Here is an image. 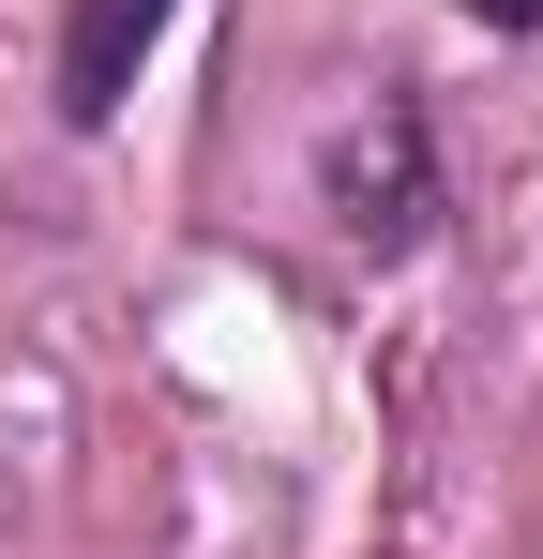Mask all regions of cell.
<instances>
[{
  "mask_svg": "<svg viewBox=\"0 0 543 559\" xmlns=\"http://www.w3.org/2000/svg\"><path fill=\"white\" fill-rule=\"evenodd\" d=\"M333 212H348V242H377V258H408L438 227V167H423V106L408 92H377V121L333 136Z\"/></svg>",
  "mask_w": 543,
  "mask_h": 559,
  "instance_id": "cell-1",
  "label": "cell"
},
{
  "mask_svg": "<svg viewBox=\"0 0 543 559\" xmlns=\"http://www.w3.org/2000/svg\"><path fill=\"white\" fill-rule=\"evenodd\" d=\"M167 15L181 0H76V15H61V121H76V136H106V121L136 106V61L167 46Z\"/></svg>",
  "mask_w": 543,
  "mask_h": 559,
  "instance_id": "cell-2",
  "label": "cell"
},
{
  "mask_svg": "<svg viewBox=\"0 0 543 559\" xmlns=\"http://www.w3.org/2000/svg\"><path fill=\"white\" fill-rule=\"evenodd\" d=\"M468 15H483V31H543V0H468Z\"/></svg>",
  "mask_w": 543,
  "mask_h": 559,
  "instance_id": "cell-3",
  "label": "cell"
}]
</instances>
